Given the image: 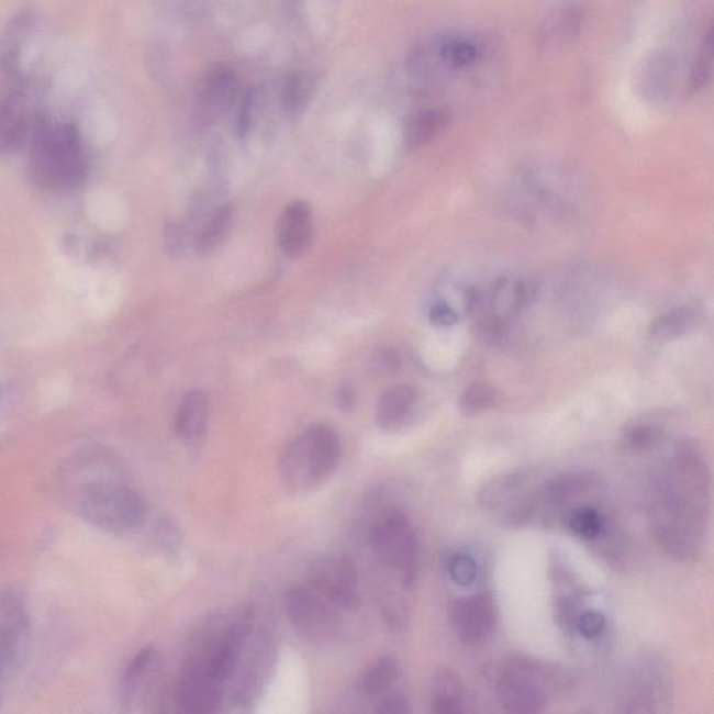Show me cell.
<instances>
[{
  "label": "cell",
  "mask_w": 714,
  "mask_h": 714,
  "mask_svg": "<svg viewBox=\"0 0 714 714\" xmlns=\"http://www.w3.org/2000/svg\"><path fill=\"white\" fill-rule=\"evenodd\" d=\"M380 364L384 366L386 369L394 370L401 364L400 356H398L395 352H384L381 356Z\"/></svg>",
  "instance_id": "cell-37"
},
{
  "label": "cell",
  "mask_w": 714,
  "mask_h": 714,
  "mask_svg": "<svg viewBox=\"0 0 714 714\" xmlns=\"http://www.w3.org/2000/svg\"><path fill=\"white\" fill-rule=\"evenodd\" d=\"M314 94V85L308 75L294 74L288 77L282 88V108L289 115H299L306 110Z\"/></svg>",
  "instance_id": "cell-28"
},
{
  "label": "cell",
  "mask_w": 714,
  "mask_h": 714,
  "mask_svg": "<svg viewBox=\"0 0 714 714\" xmlns=\"http://www.w3.org/2000/svg\"><path fill=\"white\" fill-rule=\"evenodd\" d=\"M495 607L488 594H473L457 600L451 610V624L457 638L467 646H480L495 628Z\"/></svg>",
  "instance_id": "cell-11"
},
{
  "label": "cell",
  "mask_w": 714,
  "mask_h": 714,
  "mask_svg": "<svg viewBox=\"0 0 714 714\" xmlns=\"http://www.w3.org/2000/svg\"><path fill=\"white\" fill-rule=\"evenodd\" d=\"M401 670L394 659L384 657L367 669L360 678V691L367 696H384L400 680Z\"/></svg>",
  "instance_id": "cell-24"
},
{
  "label": "cell",
  "mask_w": 714,
  "mask_h": 714,
  "mask_svg": "<svg viewBox=\"0 0 714 714\" xmlns=\"http://www.w3.org/2000/svg\"><path fill=\"white\" fill-rule=\"evenodd\" d=\"M437 66L445 70H464L479 58V46L467 37H449L436 46Z\"/></svg>",
  "instance_id": "cell-23"
},
{
  "label": "cell",
  "mask_w": 714,
  "mask_h": 714,
  "mask_svg": "<svg viewBox=\"0 0 714 714\" xmlns=\"http://www.w3.org/2000/svg\"><path fill=\"white\" fill-rule=\"evenodd\" d=\"M711 520V472L701 445H677L654 481L651 531L667 556L680 561L700 557Z\"/></svg>",
  "instance_id": "cell-1"
},
{
  "label": "cell",
  "mask_w": 714,
  "mask_h": 714,
  "mask_svg": "<svg viewBox=\"0 0 714 714\" xmlns=\"http://www.w3.org/2000/svg\"><path fill=\"white\" fill-rule=\"evenodd\" d=\"M226 687L211 674L201 657L186 661L176 701L188 713H214L225 700Z\"/></svg>",
  "instance_id": "cell-10"
},
{
  "label": "cell",
  "mask_w": 714,
  "mask_h": 714,
  "mask_svg": "<svg viewBox=\"0 0 714 714\" xmlns=\"http://www.w3.org/2000/svg\"><path fill=\"white\" fill-rule=\"evenodd\" d=\"M566 525L579 539L592 542L603 535L605 520L602 512L594 506L582 505L568 512Z\"/></svg>",
  "instance_id": "cell-27"
},
{
  "label": "cell",
  "mask_w": 714,
  "mask_h": 714,
  "mask_svg": "<svg viewBox=\"0 0 714 714\" xmlns=\"http://www.w3.org/2000/svg\"><path fill=\"white\" fill-rule=\"evenodd\" d=\"M432 320L439 325H448L454 323L455 314L448 306H437L433 309Z\"/></svg>",
  "instance_id": "cell-36"
},
{
  "label": "cell",
  "mask_w": 714,
  "mask_h": 714,
  "mask_svg": "<svg viewBox=\"0 0 714 714\" xmlns=\"http://www.w3.org/2000/svg\"><path fill=\"white\" fill-rule=\"evenodd\" d=\"M209 422V401L203 392L186 394L176 412L174 431L183 442H194L203 436Z\"/></svg>",
  "instance_id": "cell-20"
},
{
  "label": "cell",
  "mask_w": 714,
  "mask_h": 714,
  "mask_svg": "<svg viewBox=\"0 0 714 714\" xmlns=\"http://www.w3.org/2000/svg\"><path fill=\"white\" fill-rule=\"evenodd\" d=\"M336 406L339 411L350 412L355 406L356 395L355 391L350 387L339 388V391L336 392Z\"/></svg>",
  "instance_id": "cell-35"
},
{
  "label": "cell",
  "mask_w": 714,
  "mask_h": 714,
  "mask_svg": "<svg viewBox=\"0 0 714 714\" xmlns=\"http://www.w3.org/2000/svg\"><path fill=\"white\" fill-rule=\"evenodd\" d=\"M657 439H659L657 428L650 426V424L642 423L628 428L624 436V444L625 447L633 449V451H646V449L654 447Z\"/></svg>",
  "instance_id": "cell-32"
},
{
  "label": "cell",
  "mask_w": 714,
  "mask_h": 714,
  "mask_svg": "<svg viewBox=\"0 0 714 714\" xmlns=\"http://www.w3.org/2000/svg\"><path fill=\"white\" fill-rule=\"evenodd\" d=\"M283 607L293 629L310 644L327 645L339 634L338 609L309 583H294L288 588Z\"/></svg>",
  "instance_id": "cell-6"
},
{
  "label": "cell",
  "mask_w": 714,
  "mask_h": 714,
  "mask_svg": "<svg viewBox=\"0 0 714 714\" xmlns=\"http://www.w3.org/2000/svg\"><path fill=\"white\" fill-rule=\"evenodd\" d=\"M27 80L22 79L4 88L0 97V153H14L33 133L35 121Z\"/></svg>",
  "instance_id": "cell-9"
},
{
  "label": "cell",
  "mask_w": 714,
  "mask_h": 714,
  "mask_svg": "<svg viewBox=\"0 0 714 714\" xmlns=\"http://www.w3.org/2000/svg\"><path fill=\"white\" fill-rule=\"evenodd\" d=\"M314 236L313 209L308 201L298 200L287 205L278 221V245L285 256H303Z\"/></svg>",
  "instance_id": "cell-14"
},
{
  "label": "cell",
  "mask_w": 714,
  "mask_h": 714,
  "mask_svg": "<svg viewBox=\"0 0 714 714\" xmlns=\"http://www.w3.org/2000/svg\"><path fill=\"white\" fill-rule=\"evenodd\" d=\"M713 71V34L709 31L706 40L698 54L695 66L691 74V90L700 91L706 87L707 82L712 79Z\"/></svg>",
  "instance_id": "cell-30"
},
{
  "label": "cell",
  "mask_w": 714,
  "mask_h": 714,
  "mask_svg": "<svg viewBox=\"0 0 714 714\" xmlns=\"http://www.w3.org/2000/svg\"><path fill=\"white\" fill-rule=\"evenodd\" d=\"M160 669V656L157 649L149 648L140 651L121 682V698L124 705H134L148 695L149 688L157 680Z\"/></svg>",
  "instance_id": "cell-18"
},
{
  "label": "cell",
  "mask_w": 714,
  "mask_h": 714,
  "mask_svg": "<svg viewBox=\"0 0 714 714\" xmlns=\"http://www.w3.org/2000/svg\"><path fill=\"white\" fill-rule=\"evenodd\" d=\"M372 551L390 569L406 592L415 587L419 546L408 517L391 511L372 525L369 535Z\"/></svg>",
  "instance_id": "cell-4"
},
{
  "label": "cell",
  "mask_w": 714,
  "mask_h": 714,
  "mask_svg": "<svg viewBox=\"0 0 714 714\" xmlns=\"http://www.w3.org/2000/svg\"><path fill=\"white\" fill-rule=\"evenodd\" d=\"M432 712L458 714L464 712V685L457 672L442 669L434 676L432 685Z\"/></svg>",
  "instance_id": "cell-21"
},
{
  "label": "cell",
  "mask_w": 714,
  "mask_h": 714,
  "mask_svg": "<svg viewBox=\"0 0 714 714\" xmlns=\"http://www.w3.org/2000/svg\"><path fill=\"white\" fill-rule=\"evenodd\" d=\"M448 115L444 111L426 110L415 113L406 122L405 147L417 149L431 143L447 126Z\"/></svg>",
  "instance_id": "cell-22"
},
{
  "label": "cell",
  "mask_w": 714,
  "mask_h": 714,
  "mask_svg": "<svg viewBox=\"0 0 714 714\" xmlns=\"http://www.w3.org/2000/svg\"><path fill=\"white\" fill-rule=\"evenodd\" d=\"M417 401L415 388L406 384L395 386L381 395L376 411L377 426L386 432H394L411 416Z\"/></svg>",
  "instance_id": "cell-19"
},
{
  "label": "cell",
  "mask_w": 714,
  "mask_h": 714,
  "mask_svg": "<svg viewBox=\"0 0 714 714\" xmlns=\"http://www.w3.org/2000/svg\"><path fill=\"white\" fill-rule=\"evenodd\" d=\"M447 568L449 577L459 587H469L478 578V564L467 553H457V555L449 557Z\"/></svg>",
  "instance_id": "cell-31"
},
{
  "label": "cell",
  "mask_w": 714,
  "mask_h": 714,
  "mask_svg": "<svg viewBox=\"0 0 714 714\" xmlns=\"http://www.w3.org/2000/svg\"><path fill=\"white\" fill-rule=\"evenodd\" d=\"M583 20L584 12L581 4L573 2L560 4L543 20L537 44L548 54L566 49L581 33Z\"/></svg>",
  "instance_id": "cell-15"
},
{
  "label": "cell",
  "mask_w": 714,
  "mask_h": 714,
  "mask_svg": "<svg viewBox=\"0 0 714 714\" xmlns=\"http://www.w3.org/2000/svg\"><path fill=\"white\" fill-rule=\"evenodd\" d=\"M236 77L227 69L212 70L200 87L198 97V116L203 123L219 121L222 113L234 101Z\"/></svg>",
  "instance_id": "cell-17"
},
{
  "label": "cell",
  "mask_w": 714,
  "mask_h": 714,
  "mask_svg": "<svg viewBox=\"0 0 714 714\" xmlns=\"http://www.w3.org/2000/svg\"><path fill=\"white\" fill-rule=\"evenodd\" d=\"M602 480L591 472H573L558 476L536 490V510H561L600 489Z\"/></svg>",
  "instance_id": "cell-16"
},
{
  "label": "cell",
  "mask_w": 714,
  "mask_h": 714,
  "mask_svg": "<svg viewBox=\"0 0 714 714\" xmlns=\"http://www.w3.org/2000/svg\"><path fill=\"white\" fill-rule=\"evenodd\" d=\"M553 685H558L553 672L529 659H516L497 671V696L506 712L545 711L547 691Z\"/></svg>",
  "instance_id": "cell-5"
},
{
  "label": "cell",
  "mask_w": 714,
  "mask_h": 714,
  "mask_svg": "<svg viewBox=\"0 0 714 714\" xmlns=\"http://www.w3.org/2000/svg\"><path fill=\"white\" fill-rule=\"evenodd\" d=\"M666 681L657 667H635L624 681L621 691V711L627 713H654L660 711V703L667 702Z\"/></svg>",
  "instance_id": "cell-12"
},
{
  "label": "cell",
  "mask_w": 714,
  "mask_h": 714,
  "mask_svg": "<svg viewBox=\"0 0 714 714\" xmlns=\"http://www.w3.org/2000/svg\"><path fill=\"white\" fill-rule=\"evenodd\" d=\"M529 472L497 476L479 491V504L494 512L501 525L524 526L536 514V489L531 490Z\"/></svg>",
  "instance_id": "cell-7"
},
{
  "label": "cell",
  "mask_w": 714,
  "mask_h": 714,
  "mask_svg": "<svg viewBox=\"0 0 714 714\" xmlns=\"http://www.w3.org/2000/svg\"><path fill=\"white\" fill-rule=\"evenodd\" d=\"M499 402V395L493 388L486 384H473L464 392L459 406L464 415L475 416L488 411Z\"/></svg>",
  "instance_id": "cell-29"
},
{
  "label": "cell",
  "mask_w": 714,
  "mask_h": 714,
  "mask_svg": "<svg viewBox=\"0 0 714 714\" xmlns=\"http://www.w3.org/2000/svg\"><path fill=\"white\" fill-rule=\"evenodd\" d=\"M37 23V13L34 9L24 8L14 15L3 33L0 34V77L4 86L22 79L20 76V59L25 43Z\"/></svg>",
  "instance_id": "cell-13"
},
{
  "label": "cell",
  "mask_w": 714,
  "mask_h": 714,
  "mask_svg": "<svg viewBox=\"0 0 714 714\" xmlns=\"http://www.w3.org/2000/svg\"><path fill=\"white\" fill-rule=\"evenodd\" d=\"M308 583L338 610L355 612L360 607L359 576L349 557L327 555L315 558L308 568Z\"/></svg>",
  "instance_id": "cell-8"
},
{
  "label": "cell",
  "mask_w": 714,
  "mask_h": 714,
  "mask_svg": "<svg viewBox=\"0 0 714 714\" xmlns=\"http://www.w3.org/2000/svg\"><path fill=\"white\" fill-rule=\"evenodd\" d=\"M31 164L46 188L70 190L85 182L87 154L79 131L69 123L51 124L38 115L31 133Z\"/></svg>",
  "instance_id": "cell-2"
},
{
  "label": "cell",
  "mask_w": 714,
  "mask_h": 714,
  "mask_svg": "<svg viewBox=\"0 0 714 714\" xmlns=\"http://www.w3.org/2000/svg\"><path fill=\"white\" fill-rule=\"evenodd\" d=\"M377 712L382 714H405L411 712V707H409L408 698L401 691H391L382 696Z\"/></svg>",
  "instance_id": "cell-34"
},
{
  "label": "cell",
  "mask_w": 714,
  "mask_h": 714,
  "mask_svg": "<svg viewBox=\"0 0 714 714\" xmlns=\"http://www.w3.org/2000/svg\"><path fill=\"white\" fill-rule=\"evenodd\" d=\"M576 628L582 638L593 640L600 638L605 629V618L599 612H584L576 620Z\"/></svg>",
  "instance_id": "cell-33"
},
{
  "label": "cell",
  "mask_w": 714,
  "mask_h": 714,
  "mask_svg": "<svg viewBox=\"0 0 714 714\" xmlns=\"http://www.w3.org/2000/svg\"><path fill=\"white\" fill-rule=\"evenodd\" d=\"M235 221L234 205L227 203L221 205L207 222L203 231L198 237V248L201 253H210L219 247L230 235Z\"/></svg>",
  "instance_id": "cell-25"
},
{
  "label": "cell",
  "mask_w": 714,
  "mask_h": 714,
  "mask_svg": "<svg viewBox=\"0 0 714 714\" xmlns=\"http://www.w3.org/2000/svg\"><path fill=\"white\" fill-rule=\"evenodd\" d=\"M341 454L338 433L327 424H313L285 447L279 459L285 489L299 494L323 488L338 470Z\"/></svg>",
  "instance_id": "cell-3"
},
{
  "label": "cell",
  "mask_w": 714,
  "mask_h": 714,
  "mask_svg": "<svg viewBox=\"0 0 714 714\" xmlns=\"http://www.w3.org/2000/svg\"><path fill=\"white\" fill-rule=\"evenodd\" d=\"M698 314L692 309H676L660 315L651 325L650 336L656 341H671L682 336L695 327Z\"/></svg>",
  "instance_id": "cell-26"
}]
</instances>
